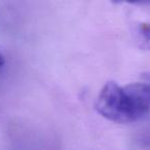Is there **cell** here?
Returning a JSON list of instances; mask_svg holds the SVG:
<instances>
[{
  "label": "cell",
  "mask_w": 150,
  "mask_h": 150,
  "mask_svg": "<svg viewBox=\"0 0 150 150\" xmlns=\"http://www.w3.org/2000/svg\"><path fill=\"white\" fill-rule=\"evenodd\" d=\"M95 108L112 122H136L150 113V84L133 82L120 86L115 81L106 82L99 92Z\"/></svg>",
  "instance_id": "cell-1"
},
{
  "label": "cell",
  "mask_w": 150,
  "mask_h": 150,
  "mask_svg": "<svg viewBox=\"0 0 150 150\" xmlns=\"http://www.w3.org/2000/svg\"><path fill=\"white\" fill-rule=\"evenodd\" d=\"M142 77L144 78V79L147 81V83L150 84V71H147V72L143 73V75H142Z\"/></svg>",
  "instance_id": "cell-3"
},
{
  "label": "cell",
  "mask_w": 150,
  "mask_h": 150,
  "mask_svg": "<svg viewBox=\"0 0 150 150\" xmlns=\"http://www.w3.org/2000/svg\"><path fill=\"white\" fill-rule=\"evenodd\" d=\"M137 43L140 48L150 50V23H144L138 28L136 35Z\"/></svg>",
  "instance_id": "cell-2"
},
{
  "label": "cell",
  "mask_w": 150,
  "mask_h": 150,
  "mask_svg": "<svg viewBox=\"0 0 150 150\" xmlns=\"http://www.w3.org/2000/svg\"><path fill=\"white\" fill-rule=\"evenodd\" d=\"M5 64V59H4V56H3L1 52H0V69L2 68Z\"/></svg>",
  "instance_id": "cell-4"
}]
</instances>
